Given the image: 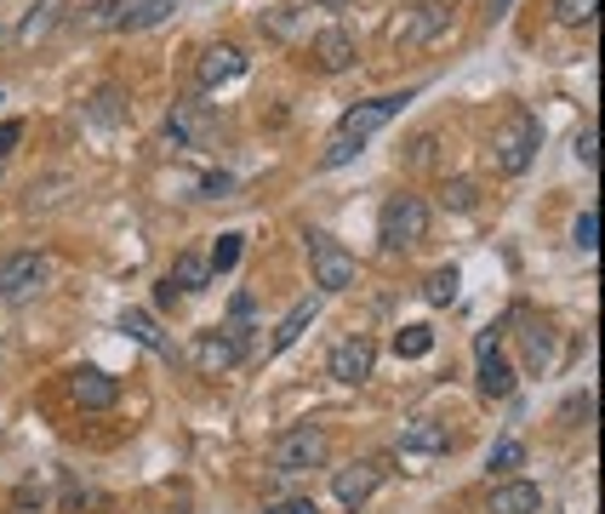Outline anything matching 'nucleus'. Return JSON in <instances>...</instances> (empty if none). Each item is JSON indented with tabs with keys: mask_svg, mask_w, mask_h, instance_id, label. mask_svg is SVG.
<instances>
[{
	"mask_svg": "<svg viewBox=\"0 0 605 514\" xmlns=\"http://www.w3.org/2000/svg\"><path fill=\"white\" fill-rule=\"evenodd\" d=\"M400 452H412V457H440V452H451V434H446V423L417 418V423L400 429Z\"/></svg>",
	"mask_w": 605,
	"mask_h": 514,
	"instance_id": "nucleus-17",
	"label": "nucleus"
},
{
	"mask_svg": "<svg viewBox=\"0 0 605 514\" xmlns=\"http://www.w3.org/2000/svg\"><path fill=\"white\" fill-rule=\"evenodd\" d=\"M240 74H246V51H240V46H229V40H223V46H212L206 58H200V86H206V92H217V86L240 81Z\"/></svg>",
	"mask_w": 605,
	"mask_h": 514,
	"instance_id": "nucleus-12",
	"label": "nucleus"
},
{
	"mask_svg": "<svg viewBox=\"0 0 605 514\" xmlns=\"http://www.w3.org/2000/svg\"><path fill=\"white\" fill-rule=\"evenodd\" d=\"M428 349H435V331H428V326H406V331L394 338V354H400V360H423Z\"/></svg>",
	"mask_w": 605,
	"mask_h": 514,
	"instance_id": "nucleus-25",
	"label": "nucleus"
},
{
	"mask_svg": "<svg viewBox=\"0 0 605 514\" xmlns=\"http://www.w3.org/2000/svg\"><path fill=\"white\" fill-rule=\"evenodd\" d=\"M514 7V0H491V17H502V12H509Z\"/></svg>",
	"mask_w": 605,
	"mask_h": 514,
	"instance_id": "nucleus-40",
	"label": "nucleus"
},
{
	"mask_svg": "<svg viewBox=\"0 0 605 514\" xmlns=\"http://www.w3.org/2000/svg\"><path fill=\"white\" fill-rule=\"evenodd\" d=\"M223 120L212 115V103H171L166 115V138L171 143H217Z\"/></svg>",
	"mask_w": 605,
	"mask_h": 514,
	"instance_id": "nucleus-7",
	"label": "nucleus"
},
{
	"mask_svg": "<svg viewBox=\"0 0 605 514\" xmlns=\"http://www.w3.org/2000/svg\"><path fill=\"white\" fill-rule=\"evenodd\" d=\"M240 338H229V331H200L194 338V349H189V360H194V372H206V377H217V372H229V366H240Z\"/></svg>",
	"mask_w": 605,
	"mask_h": 514,
	"instance_id": "nucleus-9",
	"label": "nucleus"
},
{
	"mask_svg": "<svg viewBox=\"0 0 605 514\" xmlns=\"http://www.w3.org/2000/svg\"><path fill=\"white\" fill-rule=\"evenodd\" d=\"M481 395L486 400H509L514 395V366L502 360V349H497V331H481Z\"/></svg>",
	"mask_w": 605,
	"mask_h": 514,
	"instance_id": "nucleus-10",
	"label": "nucleus"
},
{
	"mask_svg": "<svg viewBox=\"0 0 605 514\" xmlns=\"http://www.w3.org/2000/svg\"><path fill=\"white\" fill-rule=\"evenodd\" d=\"M0 103H7V97H0Z\"/></svg>",
	"mask_w": 605,
	"mask_h": 514,
	"instance_id": "nucleus-41",
	"label": "nucleus"
},
{
	"mask_svg": "<svg viewBox=\"0 0 605 514\" xmlns=\"http://www.w3.org/2000/svg\"><path fill=\"white\" fill-rule=\"evenodd\" d=\"M600 0H554V17L566 23V30H583V23H594Z\"/></svg>",
	"mask_w": 605,
	"mask_h": 514,
	"instance_id": "nucleus-27",
	"label": "nucleus"
},
{
	"mask_svg": "<svg viewBox=\"0 0 605 514\" xmlns=\"http://www.w3.org/2000/svg\"><path fill=\"white\" fill-rule=\"evenodd\" d=\"M525 360H532L537 372L554 360V331H548L543 320H525Z\"/></svg>",
	"mask_w": 605,
	"mask_h": 514,
	"instance_id": "nucleus-23",
	"label": "nucleus"
},
{
	"mask_svg": "<svg viewBox=\"0 0 605 514\" xmlns=\"http://www.w3.org/2000/svg\"><path fill=\"white\" fill-rule=\"evenodd\" d=\"M251 308H258V303H251V292H240V297L229 303V338H240V331L251 326Z\"/></svg>",
	"mask_w": 605,
	"mask_h": 514,
	"instance_id": "nucleus-35",
	"label": "nucleus"
},
{
	"mask_svg": "<svg viewBox=\"0 0 605 514\" xmlns=\"http://www.w3.org/2000/svg\"><path fill=\"white\" fill-rule=\"evenodd\" d=\"M120 331H126V338H132V343H143L149 354L171 360V338H166V331H161V320L149 315V308H126V315H120Z\"/></svg>",
	"mask_w": 605,
	"mask_h": 514,
	"instance_id": "nucleus-16",
	"label": "nucleus"
},
{
	"mask_svg": "<svg viewBox=\"0 0 605 514\" xmlns=\"http://www.w3.org/2000/svg\"><path fill=\"white\" fill-rule=\"evenodd\" d=\"M115 103H120V92H115V86H104V92H97V103H92V120H97V126H115V120H120Z\"/></svg>",
	"mask_w": 605,
	"mask_h": 514,
	"instance_id": "nucleus-34",
	"label": "nucleus"
},
{
	"mask_svg": "<svg viewBox=\"0 0 605 514\" xmlns=\"http://www.w3.org/2000/svg\"><path fill=\"white\" fill-rule=\"evenodd\" d=\"M46 287V257L40 252H12L0 257V303H23Z\"/></svg>",
	"mask_w": 605,
	"mask_h": 514,
	"instance_id": "nucleus-6",
	"label": "nucleus"
},
{
	"mask_svg": "<svg viewBox=\"0 0 605 514\" xmlns=\"http://www.w3.org/2000/svg\"><path fill=\"white\" fill-rule=\"evenodd\" d=\"M200 189H206L212 200H229V189H235V177H229V172H212V177H206V184H200Z\"/></svg>",
	"mask_w": 605,
	"mask_h": 514,
	"instance_id": "nucleus-37",
	"label": "nucleus"
},
{
	"mask_svg": "<svg viewBox=\"0 0 605 514\" xmlns=\"http://www.w3.org/2000/svg\"><path fill=\"white\" fill-rule=\"evenodd\" d=\"M81 30H120V0H92L81 12Z\"/></svg>",
	"mask_w": 605,
	"mask_h": 514,
	"instance_id": "nucleus-28",
	"label": "nucleus"
},
{
	"mask_svg": "<svg viewBox=\"0 0 605 514\" xmlns=\"http://www.w3.org/2000/svg\"><path fill=\"white\" fill-rule=\"evenodd\" d=\"M315 63L325 69V74H343L348 63H355V35H348V30H337V23H332V30H320L315 35Z\"/></svg>",
	"mask_w": 605,
	"mask_h": 514,
	"instance_id": "nucleus-15",
	"label": "nucleus"
},
{
	"mask_svg": "<svg viewBox=\"0 0 605 514\" xmlns=\"http://www.w3.org/2000/svg\"><path fill=\"white\" fill-rule=\"evenodd\" d=\"M315 315H320V308H315V297H302V303H292V315H286L281 326H274V338H269V349H274V354H281V349H292V343L302 338V331H309V326H315Z\"/></svg>",
	"mask_w": 605,
	"mask_h": 514,
	"instance_id": "nucleus-20",
	"label": "nucleus"
},
{
	"mask_svg": "<svg viewBox=\"0 0 605 514\" xmlns=\"http://www.w3.org/2000/svg\"><path fill=\"white\" fill-rule=\"evenodd\" d=\"M171 287H178V292H200V287H212V264H206V257H200V252H183L178 257V264H171Z\"/></svg>",
	"mask_w": 605,
	"mask_h": 514,
	"instance_id": "nucleus-22",
	"label": "nucleus"
},
{
	"mask_svg": "<svg viewBox=\"0 0 605 514\" xmlns=\"http://www.w3.org/2000/svg\"><path fill=\"white\" fill-rule=\"evenodd\" d=\"M69 395H74V406H86V411H109V406L120 400V377L86 366V372L69 377Z\"/></svg>",
	"mask_w": 605,
	"mask_h": 514,
	"instance_id": "nucleus-11",
	"label": "nucleus"
},
{
	"mask_svg": "<svg viewBox=\"0 0 605 514\" xmlns=\"http://www.w3.org/2000/svg\"><path fill=\"white\" fill-rule=\"evenodd\" d=\"M325 452H332L325 429H320V423H297V429H286L281 441H274V475H309V469H325Z\"/></svg>",
	"mask_w": 605,
	"mask_h": 514,
	"instance_id": "nucleus-3",
	"label": "nucleus"
},
{
	"mask_svg": "<svg viewBox=\"0 0 605 514\" xmlns=\"http://www.w3.org/2000/svg\"><path fill=\"white\" fill-rule=\"evenodd\" d=\"M23 143V120H0V161Z\"/></svg>",
	"mask_w": 605,
	"mask_h": 514,
	"instance_id": "nucleus-36",
	"label": "nucleus"
},
{
	"mask_svg": "<svg viewBox=\"0 0 605 514\" xmlns=\"http://www.w3.org/2000/svg\"><path fill=\"white\" fill-rule=\"evenodd\" d=\"M423 292H428V303H435V308H440V303H451V297H458V269H435Z\"/></svg>",
	"mask_w": 605,
	"mask_h": 514,
	"instance_id": "nucleus-31",
	"label": "nucleus"
},
{
	"mask_svg": "<svg viewBox=\"0 0 605 514\" xmlns=\"http://www.w3.org/2000/svg\"><path fill=\"white\" fill-rule=\"evenodd\" d=\"M309 269H315V287L320 292H348L355 287V274H360V264H355V252H348L337 235H309Z\"/></svg>",
	"mask_w": 605,
	"mask_h": 514,
	"instance_id": "nucleus-4",
	"label": "nucleus"
},
{
	"mask_svg": "<svg viewBox=\"0 0 605 514\" xmlns=\"http://www.w3.org/2000/svg\"><path fill=\"white\" fill-rule=\"evenodd\" d=\"M417 92H383V97H366V103H355V109H348L343 120H337V132L343 138H355V143H366L371 132H383V126L406 109Z\"/></svg>",
	"mask_w": 605,
	"mask_h": 514,
	"instance_id": "nucleus-5",
	"label": "nucleus"
},
{
	"mask_svg": "<svg viewBox=\"0 0 605 514\" xmlns=\"http://www.w3.org/2000/svg\"><path fill=\"white\" fill-rule=\"evenodd\" d=\"M520 463H525V446H520V441H497V446H491V457H486V469L509 475V469H520Z\"/></svg>",
	"mask_w": 605,
	"mask_h": 514,
	"instance_id": "nucleus-30",
	"label": "nucleus"
},
{
	"mask_svg": "<svg viewBox=\"0 0 605 514\" xmlns=\"http://www.w3.org/2000/svg\"><path fill=\"white\" fill-rule=\"evenodd\" d=\"M240 241H246V235H217V246H212V257H206L212 274H229V269L240 264Z\"/></svg>",
	"mask_w": 605,
	"mask_h": 514,
	"instance_id": "nucleus-29",
	"label": "nucleus"
},
{
	"mask_svg": "<svg viewBox=\"0 0 605 514\" xmlns=\"http://www.w3.org/2000/svg\"><path fill=\"white\" fill-rule=\"evenodd\" d=\"M58 17H63V0H40V7H35L29 17H23V23H17V40H23V46L46 40V35L58 30Z\"/></svg>",
	"mask_w": 605,
	"mask_h": 514,
	"instance_id": "nucleus-21",
	"label": "nucleus"
},
{
	"mask_svg": "<svg viewBox=\"0 0 605 514\" xmlns=\"http://www.w3.org/2000/svg\"><path fill=\"white\" fill-rule=\"evenodd\" d=\"M428 161H435V138H417L412 143V166H428Z\"/></svg>",
	"mask_w": 605,
	"mask_h": 514,
	"instance_id": "nucleus-38",
	"label": "nucleus"
},
{
	"mask_svg": "<svg viewBox=\"0 0 605 514\" xmlns=\"http://www.w3.org/2000/svg\"><path fill=\"white\" fill-rule=\"evenodd\" d=\"M451 30V12L446 7H412V17L394 30V40L400 46H428V40H440Z\"/></svg>",
	"mask_w": 605,
	"mask_h": 514,
	"instance_id": "nucleus-13",
	"label": "nucleus"
},
{
	"mask_svg": "<svg viewBox=\"0 0 605 514\" xmlns=\"http://www.w3.org/2000/svg\"><path fill=\"white\" fill-rule=\"evenodd\" d=\"M440 200L451 206V212H474V206H481V184H474V177H446Z\"/></svg>",
	"mask_w": 605,
	"mask_h": 514,
	"instance_id": "nucleus-24",
	"label": "nucleus"
},
{
	"mask_svg": "<svg viewBox=\"0 0 605 514\" xmlns=\"http://www.w3.org/2000/svg\"><path fill=\"white\" fill-rule=\"evenodd\" d=\"M360 149H366V143H355V138L332 132V138H325V149H320V166H325V172H332V166H348V161H355Z\"/></svg>",
	"mask_w": 605,
	"mask_h": 514,
	"instance_id": "nucleus-26",
	"label": "nucleus"
},
{
	"mask_svg": "<svg viewBox=\"0 0 605 514\" xmlns=\"http://www.w3.org/2000/svg\"><path fill=\"white\" fill-rule=\"evenodd\" d=\"M178 12V0H120V30H155Z\"/></svg>",
	"mask_w": 605,
	"mask_h": 514,
	"instance_id": "nucleus-19",
	"label": "nucleus"
},
{
	"mask_svg": "<svg viewBox=\"0 0 605 514\" xmlns=\"http://www.w3.org/2000/svg\"><path fill=\"white\" fill-rule=\"evenodd\" d=\"M491 514H543V492L532 480H502L491 492Z\"/></svg>",
	"mask_w": 605,
	"mask_h": 514,
	"instance_id": "nucleus-18",
	"label": "nucleus"
},
{
	"mask_svg": "<svg viewBox=\"0 0 605 514\" xmlns=\"http://www.w3.org/2000/svg\"><path fill=\"white\" fill-rule=\"evenodd\" d=\"M537 149H543V120H537L532 109H514V115L497 120V132H491V161H497V172L520 177L525 166L537 161Z\"/></svg>",
	"mask_w": 605,
	"mask_h": 514,
	"instance_id": "nucleus-1",
	"label": "nucleus"
},
{
	"mask_svg": "<svg viewBox=\"0 0 605 514\" xmlns=\"http://www.w3.org/2000/svg\"><path fill=\"white\" fill-rule=\"evenodd\" d=\"M371 366H377V343H371V338H343L332 354H325V372H332L337 383H348V389L366 383Z\"/></svg>",
	"mask_w": 605,
	"mask_h": 514,
	"instance_id": "nucleus-8",
	"label": "nucleus"
},
{
	"mask_svg": "<svg viewBox=\"0 0 605 514\" xmlns=\"http://www.w3.org/2000/svg\"><path fill=\"white\" fill-rule=\"evenodd\" d=\"M571 149H577V161H583L589 172L600 166V132H594V126H583V132H577V143H571Z\"/></svg>",
	"mask_w": 605,
	"mask_h": 514,
	"instance_id": "nucleus-33",
	"label": "nucleus"
},
{
	"mask_svg": "<svg viewBox=\"0 0 605 514\" xmlns=\"http://www.w3.org/2000/svg\"><path fill=\"white\" fill-rule=\"evenodd\" d=\"M377 480H383V463H355V469H337L332 492H337L343 509H360V503L377 492Z\"/></svg>",
	"mask_w": 605,
	"mask_h": 514,
	"instance_id": "nucleus-14",
	"label": "nucleus"
},
{
	"mask_svg": "<svg viewBox=\"0 0 605 514\" xmlns=\"http://www.w3.org/2000/svg\"><path fill=\"white\" fill-rule=\"evenodd\" d=\"M571 241H577V252H594L600 246V212L589 206L583 218H577V229H571Z\"/></svg>",
	"mask_w": 605,
	"mask_h": 514,
	"instance_id": "nucleus-32",
	"label": "nucleus"
},
{
	"mask_svg": "<svg viewBox=\"0 0 605 514\" xmlns=\"http://www.w3.org/2000/svg\"><path fill=\"white\" fill-rule=\"evenodd\" d=\"M281 514H320V509H315V498H297V503H286Z\"/></svg>",
	"mask_w": 605,
	"mask_h": 514,
	"instance_id": "nucleus-39",
	"label": "nucleus"
},
{
	"mask_svg": "<svg viewBox=\"0 0 605 514\" xmlns=\"http://www.w3.org/2000/svg\"><path fill=\"white\" fill-rule=\"evenodd\" d=\"M428 235V206L417 195H389L383 212H377V241L389 252H412Z\"/></svg>",
	"mask_w": 605,
	"mask_h": 514,
	"instance_id": "nucleus-2",
	"label": "nucleus"
}]
</instances>
